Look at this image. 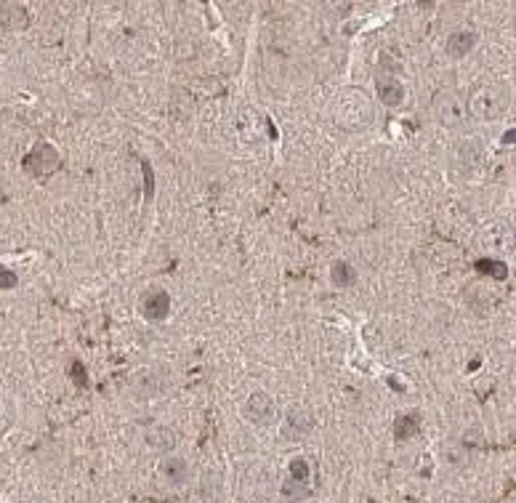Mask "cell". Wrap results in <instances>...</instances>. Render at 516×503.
Returning a JSON list of instances; mask_svg holds the SVG:
<instances>
[{"mask_svg":"<svg viewBox=\"0 0 516 503\" xmlns=\"http://www.w3.org/2000/svg\"><path fill=\"white\" fill-rule=\"evenodd\" d=\"M141 171H144V182H147V197L155 195V171H152V162L144 160L141 162Z\"/></svg>","mask_w":516,"mask_h":503,"instance_id":"cell-16","label":"cell"},{"mask_svg":"<svg viewBox=\"0 0 516 503\" xmlns=\"http://www.w3.org/2000/svg\"><path fill=\"white\" fill-rule=\"evenodd\" d=\"M290 480L293 482H301V484H309V480H312V469H309V461L303 458V456H298V458H293L290 461Z\"/></svg>","mask_w":516,"mask_h":503,"instance_id":"cell-14","label":"cell"},{"mask_svg":"<svg viewBox=\"0 0 516 503\" xmlns=\"http://www.w3.org/2000/svg\"><path fill=\"white\" fill-rule=\"evenodd\" d=\"M474 45H477V35L471 30H458L447 38V54L453 59H463L474 51Z\"/></svg>","mask_w":516,"mask_h":503,"instance_id":"cell-6","label":"cell"},{"mask_svg":"<svg viewBox=\"0 0 516 503\" xmlns=\"http://www.w3.org/2000/svg\"><path fill=\"white\" fill-rule=\"evenodd\" d=\"M376 88L378 96H380V101L386 107H399L402 99H405V88H402V83L397 78H378Z\"/></svg>","mask_w":516,"mask_h":503,"instance_id":"cell-7","label":"cell"},{"mask_svg":"<svg viewBox=\"0 0 516 503\" xmlns=\"http://www.w3.org/2000/svg\"><path fill=\"white\" fill-rule=\"evenodd\" d=\"M160 474H162V477H165L168 482L181 484V482H186L189 466H186V461H184V458H176V456H171V458H165V461L160 463Z\"/></svg>","mask_w":516,"mask_h":503,"instance_id":"cell-10","label":"cell"},{"mask_svg":"<svg viewBox=\"0 0 516 503\" xmlns=\"http://www.w3.org/2000/svg\"><path fill=\"white\" fill-rule=\"evenodd\" d=\"M314 429V418L306 407H290L288 416L282 418V437L288 440H298L303 434H309Z\"/></svg>","mask_w":516,"mask_h":503,"instance_id":"cell-3","label":"cell"},{"mask_svg":"<svg viewBox=\"0 0 516 503\" xmlns=\"http://www.w3.org/2000/svg\"><path fill=\"white\" fill-rule=\"evenodd\" d=\"M471 107H474V112L479 118H493V115H497L503 109V99L497 96L495 91H482V94H477L471 99Z\"/></svg>","mask_w":516,"mask_h":503,"instance_id":"cell-8","label":"cell"},{"mask_svg":"<svg viewBox=\"0 0 516 503\" xmlns=\"http://www.w3.org/2000/svg\"><path fill=\"white\" fill-rule=\"evenodd\" d=\"M477 269L482 272V275L495 277V280H506V277H508V266H506L503 261H493V259H482V261H477Z\"/></svg>","mask_w":516,"mask_h":503,"instance_id":"cell-15","label":"cell"},{"mask_svg":"<svg viewBox=\"0 0 516 503\" xmlns=\"http://www.w3.org/2000/svg\"><path fill=\"white\" fill-rule=\"evenodd\" d=\"M27 8L19 3H0V30H24L27 27Z\"/></svg>","mask_w":516,"mask_h":503,"instance_id":"cell-5","label":"cell"},{"mask_svg":"<svg viewBox=\"0 0 516 503\" xmlns=\"http://www.w3.org/2000/svg\"><path fill=\"white\" fill-rule=\"evenodd\" d=\"M330 280L336 282L338 288H349V285H354L357 282V272H354V266L346 261H336L333 264V269H330Z\"/></svg>","mask_w":516,"mask_h":503,"instance_id":"cell-12","label":"cell"},{"mask_svg":"<svg viewBox=\"0 0 516 503\" xmlns=\"http://www.w3.org/2000/svg\"><path fill=\"white\" fill-rule=\"evenodd\" d=\"M168 312H171V296H168L165 290H152V293H147V299L141 301V314H144V320L160 322L168 317Z\"/></svg>","mask_w":516,"mask_h":503,"instance_id":"cell-4","label":"cell"},{"mask_svg":"<svg viewBox=\"0 0 516 503\" xmlns=\"http://www.w3.org/2000/svg\"><path fill=\"white\" fill-rule=\"evenodd\" d=\"M242 416L256 426H272L277 421V405L266 392H253L242 405Z\"/></svg>","mask_w":516,"mask_h":503,"instance_id":"cell-1","label":"cell"},{"mask_svg":"<svg viewBox=\"0 0 516 503\" xmlns=\"http://www.w3.org/2000/svg\"><path fill=\"white\" fill-rule=\"evenodd\" d=\"M59 152L51 147V144H45V141H40L38 147L24 158V171L27 173H32V176H38V179H43V176H51L56 168H59Z\"/></svg>","mask_w":516,"mask_h":503,"instance_id":"cell-2","label":"cell"},{"mask_svg":"<svg viewBox=\"0 0 516 503\" xmlns=\"http://www.w3.org/2000/svg\"><path fill=\"white\" fill-rule=\"evenodd\" d=\"M17 282H19V277H17L11 269H6V266L0 264V288H3V290H11V288H17Z\"/></svg>","mask_w":516,"mask_h":503,"instance_id":"cell-17","label":"cell"},{"mask_svg":"<svg viewBox=\"0 0 516 503\" xmlns=\"http://www.w3.org/2000/svg\"><path fill=\"white\" fill-rule=\"evenodd\" d=\"M147 445L152 450H160V453H168L176 447V431L168 429V426H155L149 434H147Z\"/></svg>","mask_w":516,"mask_h":503,"instance_id":"cell-9","label":"cell"},{"mask_svg":"<svg viewBox=\"0 0 516 503\" xmlns=\"http://www.w3.org/2000/svg\"><path fill=\"white\" fill-rule=\"evenodd\" d=\"M282 495H285L288 501L301 503V501H306V498L312 495V487H309V484H301V482H293V480H288V482L282 484Z\"/></svg>","mask_w":516,"mask_h":503,"instance_id":"cell-13","label":"cell"},{"mask_svg":"<svg viewBox=\"0 0 516 503\" xmlns=\"http://www.w3.org/2000/svg\"><path fill=\"white\" fill-rule=\"evenodd\" d=\"M418 429H420V416L413 410V413L399 416L397 426H394V434H397V440H410L413 434H418Z\"/></svg>","mask_w":516,"mask_h":503,"instance_id":"cell-11","label":"cell"}]
</instances>
